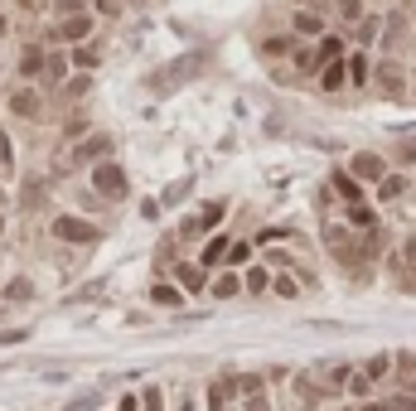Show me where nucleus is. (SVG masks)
I'll use <instances>...</instances> for the list:
<instances>
[{
    "label": "nucleus",
    "mask_w": 416,
    "mask_h": 411,
    "mask_svg": "<svg viewBox=\"0 0 416 411\" xmlns=\"http://www.w3.org/2000/svg\"><path fill=\"white\" fill-rule=\"evenodd\" d=\"M378 88H383L387 97H402V73H397L392 63H383V68H378Z\"/></svg>",
    "instance_id": "5"
},
{
    "label": "nucleus",
    "mask_w": 416,
    "mask_h": 411,
    "mask_svg": "<svg viewBox=\"0 0 416 411\" xmlns=\"http://www.w3.org/2000/svg\"><path fill=\"white\" fill-rule=\"evenodd\" d=\"M44 68H49V78H54V83H58V78H63V73H68V63H63V58H58V54H54V58H44Z\"/></svg>",
    "instance_id": "19"
},
{
    "label": "nucleus",
    "mask_w": 416,
    "mask_h": 411,
    "mask_svg": "<svg viewBox=\"0 0 416 411\" xmlns=\"http://www.w3.org/2000/svg\"><path fill=\"white\" fill-rule=\"evenodd\" d=\"M349 78H353V83L368 78V54H353V58H349Z\"/></svg>",
    "instance_id": "16"
},
{
    "label": "nucleus",
    "mask_w": 416,
    "mask_h": 411,
    "mask_svg": "<svg viewBox=\"0 0 416 411\" xmlns=\"http://www.w3.org/2000/svg\"><path fill=\"white\" fill-rule=\"evenodd\" d=\"M344 78H349V68H344L339 58H329V68H324V78H319V83H324V88L334 92V88H344Z\"/></svg>",
    "instance_id": "10"
},
{
    "label": "nucleus",
    "mask_w": 416,
    "mask_h": 411,
    "mask_svg": "<svg viewBox=\"0 0 416 411\" xmlns=\"http://www.w3.org/2000/svg\"><path fill=\"white\" fill-rule=\"evenodd\" d=\"M54 237H63V242H97V227L83 223V218H54Z\"/></svg>",
    "instance_id": "2"
},
{
    "label": "nucleus",
    "mask_w": 416,
    "mask_h": 411,
    "mask_svg": "<svg viewBox=\"0 0 416 411\" xmlns=\"http://www.w3.org/2000/svg\"><path fill=\"white\" fill-rule=\"evenodd\" d=\"M73 63H78V68H93V63H97V54H93V49H78V54H73Z\"/></svg>",
    "instance_id": "22"
},
{
    "label": "nucleus",
    "mask_w": 416,
    "mask_h": 411,
    "mask_svg": "<svg viewBox=\"0 0 416 411\" xmlns=\"http://www.w3.org/2000/svg\"><path fill=\"white\" fill-rule=\"evenodd\" d=\"M392 373V353H378L373 363H368V373H363V382H383Z\"/></svg>",
    "instance_id": "8"
},
{
    "label": "nucleus",
    "mask_w": 416,
    "mask_h": 411,
    "mask_svg": "<svg viewBox=\"0 0 416 411\" xmlns=\"http://www.w3.org/2000/svg\"><path fill=\"white\" fill-rule=\"evenodd\" d=\"M402 160H416V140H407V145H402Z\"/></svg>",
    "instance_id": "26"
},
{
    "label": "nucleus",
    "mask_w": 416,
    "mask_h": 411,
    "mask_svg": "<svg viewBox=\"0 0 416 411\" xmlns=\"http://www.w3.org/2000/svg\"><path fill=\"white\" fill-rule=\"evenodd\" d=\"M319 29H324V19H319V15H296V34H319Z\"/></svg>",
    "instance_id": "13"
},
{
    "label": "nucleus",
    "mask_w": 416,
    "mask_h": 411,
    "mask_svg": "<svg viewBox=\"0 0 416 411\" xmlns=\"http://www.w3.org/2000/svg\"><path fill=\"white\" fill-rule=\"evenodd\" d=\"M237 291H242V281H237V276H218V281H213V296H223V300H227V296H237Z\"/></svg>",
    "instance_id": "15"
},
{
    "label": "nucleus",
    "mask_w": 416,
    "mask_h": 411,
    "mask_svg": "<svg viewBox=\"0 0 416 411\" xmlns=\"http://www.w3.org/2000/svg\"><path fill=\"white\" fill-rule=\"evenodd\" d=\"M339 15H344V19H358L363 5H358V0H339Z\"/></svg>",
    "instance_id": "21"
},
{
    "label": "nucleus",
    "mask_w": 416,
    "mask_h": 411,
    "mask_svg": "<svg viewBox=\"0 0 416 411\" xmlns=\"http://www.w3.org/2000/svg\"><path fill=\"white\" fill-rule=\"evenodd\" d=\"M247 291H266V271H252L247 276Z\"/></svg>",
    "instance_id": "24"
},
{
    "label": "nucleus",
    "mask_w": 416,
    "mask_h": 411,
    "mask_svg": "<svg viewBox=\"0 0 416 411\" xmlns=\"http://www.w3.org/2000/svg\"><path fill=\"white\" fill-rule=\"evenodd\" d=\"M19 73H24V78L44 73V49H24V58H19Z\"/></svg>",
    "instance_id": "9"
},
{
    "label": "nucleus",
    "mask_w": 416,
    "mask_h": 411,
    "mask_svg": "<svg viewBox=\"0 0 416 411\" xmlns=\"http://www.w3.org/2000/svg\"><path fill=\"white\" fill-rule=\"evenodd\" d=\"M93 189H97L102 199H126V175H121V165H97V170H93Z\"/></svg>",
    "instance_id": "1"
},
{
    "label": "nucleus",
    "mask_w": 416,
    "mask_h": 411,
    "mask_svg": "<svg viewBox=\"0 0 416 411\" xmlns=\"http://www.w3.org/2000/svg\"><path fill=\"white\" fill-rule=\"evenodd\" d=\"M88 34H93V19H88V15H73V19L58 24V39H68V44H78V39H88Z\"/></svg>",
    "instance_id": "4"
},
{
    "label": "nucleus",
    "mask_w": 416,
    "mask_h": 411,
    "mask_svg": "<svg viewBox=\"0 0 416 411\" xmlns=\"http://www.w3.org/2000/svg\"><path fill=\"white\" fill-rule=\"evenodd\" d=\"M97 407V392H88V397H78V402H68L63 411H93Z\"/></svg>",
    "instance_id": "20"
},
{
    "label": "nucleus",
    "mask_w": 416,
    "mask_h": 411,
    "mask_svg": "<svg viewBox=\"0 0 416 411\" xmlns=\"http://www.w3.org/2000/svg\"><path fill=\"white\" fill-rule=\"evenodd\" d=\"M247 411H271V407H266V397H257V392H252V402H247Z\"/></svg>",
    "instance_id": "25"
},
{
    "label": "nucleus",
    "mask_w": 416,
    "mask_h": 411,
    "mask_svg": "<svg viewBox=\"0 0 416 411\" xmlns=\"http://www.w3.org/2000/svg\"><path fill=\"white\" fill-rule=\"evenodd\" d=\"M276 296H286V300H291V296H296V276H281V281H276Z\"/></svg>",
    "instance_id": "23"
},
{
    "label": "nucleus",
    "mask_w": 416,
    "mask_h": 411,
    "mask_svg": "<svg viewBox=\"0 0 416 411\" xmlns=\"http://www.w3.org/2000/svg\"><path fill=\"white\" fill-rule=\"evenodd\" d=\"M223 252H227V242H223V237H213V242H208V252H204V261H208V266H213V261H223Z\"/></svg>",
    "instance_id": "18"
},
{
    "label": "nucleus",
    "mask_w": 416,
    "mask_h": 411,
    "mask_svg": "<svg viewBox=\"0 0 416 411\" xmlns=\"http://www.w3.org/2000/svg\"><path fill=\"white\" fill-rule=\"evenodd\" d=\"M150 300H155V305H179V300H184V296H179V291H175V286H150Z\"/></svg>",
    "instance_id": "12"
},
{
    "label": "nucleus",
    "mask_w": 416,
    "mask_h": 411,
    "mask_svg": "<svg viewBox=\"0 0 416 411\" xmlns=\"http://www.w3.org/2000/svg\"><path fill=\"white\" fill-rule=\"evenodd\" d=\"M0 227H5V218H0Z\"/></svg>",
    "instance_id": "29"
},
{
    "label": "nucleus",
    "mask_w": 416,
    "mask_h": 411,
    "mask_svg": "<svg viewBox=\"0 0 416 411\" xmlns=\"http://www.w3.org/2000/svg\"><path fill=\"white\" fill-rule=\"evenodd\" d=\"M334 189H339L349 204H358V184H353V175H334Z\"/></svg>",
    "instance_id": "14"
},
{
    "label": "nucleus",
    "mask_w": 416,
    "mask_h": 411,
    "mask_svg": "<svg viewBox=\"0 0 416 411\" xmlns=\"http://www.w3.org/2000/svg\"><path fill=\"white\" fill-rule=\"evenodd\" d=\"M194 73H199V58H179V68H170V73H160V78H155L150 88H155V92H170V88H175L179 78H194Z\"/></svg>",
    "instance_id": "3"
},
{
    "label": "nucleus",
    "mask_w": 416,
    "mask_h": 411,
    "mask_svg": "<svg viewBox=\"0 0 416 411\" xmlns=\"http://www.w3.org/2000/svg\"><path fill=\"white\" fill-rule=\"evenodd\" d=\"M349 175H363V179H378L383 175V155H353V170Z\"/></svg>",
    "instance_id": "6"
},
{
    "label": "nucleus",
    "mask_w": 416,
    "mask_h": 411,
    "mask_svg": "<svg viewBox=\"0 0 416 411\" xmlns=\"http://www.w3.org/2000/svg\"><path fill=\"white\" fill-rule=\"evenodd\" d=\"M397 411H416V402H407V397H402V402H397Z\"/></svg>",
    "instance_id": "27"
},
{
    "label": "nucleus",
    "mask_w": 416,
    "mask_h": 411,
    "mask_svg": "<svg viewBox=\"0 0 416 411\" xmlns=\"http://www.w3.org/2000/svg\"><path fill=\"white\" fill-rule=\"evenodd\" d=\"M106 145H111L106 136H93L88 145H78V155H73V160H97V155H106Z\"/></svg>",
    "instance_id": "11"
},
{
    "label": "nucleus",
    "mask_w": 416,
    "mask_h": 411,
    "mask_svg": "<svg viewBox=\"0 0 416 411\" xmlns=\"http://www.w3.org/2000/svg\"><path fill=\"white\" fill-rule=\"evenodd\" d=\"M10 111H19V116H39V97L24 88V92H15V97H10Z\"/></svg>",
    "instance_id": "7"
},
{
    "label": "nucleus",
    "mask_w": 416,
    "mask_h": 411,
    "mask_svg": "<svg viewBox=\"0 0 416 411\" xmlns=\"http://www.w3.org/2000/svg\"><path fill=\"white\" fill-rule=\"evenodd\" d=\"M0 34H5V19H0Z\"/></svg>",
    "instance_id": "28"
},
{
    "label": "nucleus",
    "mask_w": 416,
    "mask_h": 411,
    "mask_svg": "<svg viewBox=\"0 0 416 411\" xmlns=\"http://www.w3.org/2000/svg\"><path fill=\"white\" fill-rule=\"evenodd\" d=\"M5 300H29V281H24V276L10 281V286H5Z\"/></svg>",
    "instance_id": "17"
}]
</instances>
